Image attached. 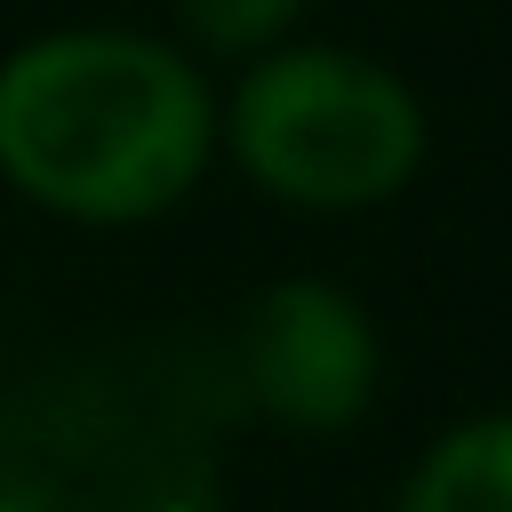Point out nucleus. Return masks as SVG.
Returning a JSON list of instances; mask_svg holds the SVG:
<instances>
[{
    "instance_id": "obj_1",
    "label": "nucleus",
    "mask_w": 512,
    "mask_h": 512,
    "mask_svg": "<svg viewBox=\"0 0 512 512\" xmlns=\"http://www.w3.org/2000/svg\"><path fill=\"white\" fill-rule=\"evenodd\" d=\"M216 152L200 64L152 32H40L0 56V176L64 224H144Z\"/></svg>"
},
{
    "instance_id": "obj_2",
    "label": "nucleus",
    "mask_w": 512,
    "mask_h": 512,
    "mask_svg": "<svg viewBox=\"0 0 512 512\" xmlns=\"http://www.w3.org/2000/svg\"><path fill=\"white\" fill-rule=\"evenodd\" d=\"M216 136L248 184L320 216L384 208L424 168L416 88L352 48H312V40H280L248 56L240 88L216 112Z\"/></svg>"
},
{
    "instance_id": "obj_3",
    "label": "nucleus",
    "mask_w": 512,
    "mask_h": 512,
    "mask_svg": "<svg viewBox=\"0 0 512 512\" xmlns=\"http://www.w3.org/2000/svg\"><path fill=\"white\" fill-rule=\"evenodd\" d=\"M240 384L280 432H352L384 384V336L368 304L320 272L272 280L240 320Z\"/></svg>"
},
{
    "instance_id": "obj_4",
    "label": "nucleus",
    "mask_w": 512,
    "mask_h": 512,
    "mask_svg": "<svg viewBox=\"0 0 512 512\" xmlns=\"http://www.w3.org/2000/svg\"><path fill=\"white\" fill-rule=\"evenodd\" d=\"M392 512H512V408L448 424L400 472Z\"/></svg>"
},
{
    "instance_id": "obj_5",
    "label": "nucleus",
    "mask_w": 512,
    "mask_h": 512,
    "mask_svg": "<svg viewBox=\"0 0 512 512\" xmlns=\"http://www.w3.org/2000/svg\"><path fill=\"white\" fill-rule=\"evenodd\" d=\"M312 0H176V24L208 56H264L304 24Z\"/></svg>"
}]
</instances>
